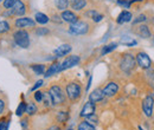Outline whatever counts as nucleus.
<instances>
[{
  "mask_svg": "<svg viewBox=\"0 0 154 130\" xmlns=\"http://www.w3.org/2000/svg\"><path fill=\"white\" fill-rule=\"evenodd\" d=\"M50 97L52 99V105H59L65 102V93L63 92L62 88L58 85H54L49 90Z\"/></svg>",
  "mask_w": 154,
  "mask_h": 130,
  "instance_id": "nucleus-1",
  "label": "nucleus"
},
{
  "mask_svg": "<svg viewBox=\"0 0 154 130\" xmlns=\"http://www.w3.org/2000/svg\"><path fill=\"white\" fill-rule=\"evenodd\" d=\"M13 39L16 41V44L23 47V49H27L30 46V37L29 33L25 30H18L13 33Z\"/></svg>",
  "mask_w": 154,
  "mask_h": 130,
  "instance_id": "nucleus-2",
  "label": "nucleus"
},
{
  "mask_svg": "<svg viewBox=\"0 0 154 130\" xmlns=\"http://www.w3.org/2000/svg\"><path fill=\"white\" fill-rule=\"evenodd\" d=\"M66 96L71 101V102H75L77 101L79 97H81V85L76 83V82H72V83H69L66 85Z\"/></svg>",
  "mask_w": 154,
  "mask_h": 130,
  "instance_id": "nucleus-3",
  "label": "nucleus"
},
{
  "mask_svg": "<svg viewBox=\"0 0 154 130\" xmlns=\"http://www.w3.org/2000/svg\"><path fill=\"white\" fill-rule=\"evenodd\" d=\"M26 8H25V5L21 0H16V2L13 4V6L11 8L7 10V12H5V16H23L25 13Z\"/></svg>",
  "mask_w": 154,
  "mask_h": 130,
  "instance_id": "nucleus-4",
  "label": "nucleus"
},
{
  "mask_svg": "<svg viewBox=\"0 0 154 130\" xmlns=\"http://www.w3.org/2000/svg\"><path fill=\"white\" fill-rule=\"evenodd\" d=\"M69 31L72 35H85L89 31V25L84 21H76L75 24H71Z\"/></svg>",
  "mask_w": 154,
  "mask_h": 130,
  "instance_id": "nucleus-5",
  "label": "nucleus"
},
{
  "mask_svg": "<svg viewBox=\"0 0 154 130\" xmlns=\"http://www.w3.org/2000/svg\"><path fill=\"white\" fill-rule=\"evenodd\" d=\"M135 62L136 60H135V58L132 55H129V53L125 55L123 58H122V60H121V69L125 72H131L134 69Z\"/></svg>",
  "mask_w": 154,
  "mask_h": 130,
  "instance_id": "nucleus-6",
  "label": "nucleus"
},
{
  "mask_svg": "<svg viewBox=\"0 0 154 130\" xmlns=\"http://www.w3.org/2000/svg\"><path fill=\"white\" fill-rule=\"evenodd\" d=\"M16 27H18L19 30H25V29H30V27H35L36 21L32 20L31 18L27 17H23V18H18L14 23Z\"/></svg>",
  "mask_w": 154,
  "mask_h": 130,
  "instance_id": "nucleus-7",
  "label": "nucleus"
},
{
  "mask_svg": "<svg viewBox=\"0 0 154 130\" xmlns=\"http://www.w3.org/2000/svg\"><path fill=\"white\" fill-rule=\"evenodd\" d=\"M136 63L142 68V69H149L151 68V59L147 53L145 52H139L136 55V58H135Z\"/></svg>",
  "mask_w": 154,
  "mask_h": 130,
  "instance_id": "nucleus-8",
  "label": "nucleus"
},
{
  "mask_svg": "<svg viewBox=\"0 0 154 130\" xmlns=\"http://www.w3.org/2000/svg\"><path fill=\"white\" fill-rule=\"evenodd\" d=\"M153 108H154V99L152 96H147L143 102H142V109L143 112L146 113V116H152L153 113Z\"/></svg>",
  "mask_w": 154,
  "mask_h": 130,
  "instance_id": "nucleus-9",
  "label": "nucleus"
},
{
  "mask_svg": "<svg viewBox=\"0 0 154 130\" xmlns=\"http://www.w3.org/2000/svg\"><path fill=\"white\" fill-rule=\"evenodd\" d=\"M79 60L81 59H79L78 56H70L68 57V58H65L64 62L60 64V70L63 71V70H66V69H70V68L75 66V65H77L79 63Z\"/></svg>",
  "mask_w": 154,
  "mask_h": 130,
  "instance_id": "nucleus-10",
  "label": "nucleus"
},
{
  "mask_svg": "<svg viewBox=\"0 0 154 130\" xmlns=\"http://www.w3.org/2000/svg\"><path fill=\"white\" fill-rule=\"evenodd\" d=\"M94 112H95V103L89 101L84 104V107H83L79 115H81V117H89V116L94 115Z\"/></svg>",
  "mask_w": 154,
  "mask_h": 130,
  "instance_id": "nucleus-11",
  "label": "nucleus"
},
{
  "mask_svg": "<svg viewBox=\"0 0 154 130\" xmlns=\"http://www.w3.org/2000/svg\"><path fill=\"white\" fill-rule=\"evenodd\" d=\"M60 18L63 19L64 21L69 23V24H75L76 21H78V17H77L76 14H75L74 12H71V11H66V10L62 12Z\"/></svg>",
  "mask_w": 154,
  "mask_h": 130,
  "instance_id": "nucleus-12",
  "label": "nucleus"
},
{
  "mask_svg": "<svg viewBox=\"0 0 154 130\" xmlns=\"http://www.w3.org/2000/svg\"><path fill=\"white\" fill-rule=\"evenodd\" d=\"M119 91V86H117V84L116 83H109V84H107L106 85V88L103 89V93H104V96H107V97H112V96H114L116 95Z\"/></svg>",
  "mask_w": 154,
  "mask_h": 130,
  "instance_id": "nucleus-13",
  "label": "nucleus"
},
{
  "mask_svg": "<svg viewBox=\"0 0 154 130\" xmlns=\"http://www.w3.org/2000/svg\"><path fill=\"white\" fill-rule=\"evenodd\" d=\"M71 49H72L71 45H69V44H63V45L58 46L57 49L55 50V55H56V57L66 56L68 53L71 52Z\"/></svg>",
  "mask_w": 154,
  "mask_h": 130,
  "instance_id": "nucleus-14",
  "label": "nucleus"
},
{
  "mask_svg": "<svg viewBox=\"0 0 154 130\" xmlns=\"http://www.w3.org/2000/svg\"><path fill=\"white\" fill-rule=\"evenodd\" d=\"M103 97H104L103 90H101V89H96V90H94L93 92L89 95V101H90V102H93V103H97V102L102 101V99H103Z\"/></svg>",
  "mask_w": 154,
  "mask_h": 130,
  "instance_id": "nucleus-15",
  "label": "nucleus"
},
{
  "mask_svg": "<svg viewBox=\"0 0 154 130\" xmlns=\"http://www.w3.org/2000/svg\"><path fill=\"white\" fill-rule=\"evenodd\" d=\"M133 18V16H132V13L131 12H128V11H122L120 14H119V17H117V23L119 24H125V23H128V21H131Z\"/></svg>",
  "mask_w": 154,
  "mask_h": 130,
  "instance_id": "nucleus-16",
  "label": "nucleus"
},
{
  "mask_svg": "<svg viewBox=\"0 0 154 130\" xmlns=\"http://www.w3.org/2000/svg\"><path fill=\"white\" fill-rule=\"evenodd\" d=\"M59 71H62V70H60V64H59V63H54V64L45 71V77H50V76L57 74Z\"/></svg>",
  "mask_w": 154,
  "mask_h": 130,
  "instance_id": "nucleus-17",
  "label": "nucleus"
},
{
  "mask_svg": "<svg viewBox=\"0 0 154 130\" xmlns=\"http://www.w3.org/2000/svg\"><path fill=\"white\" fill-rule=\"evenodd\" d=\"M70 5H71V8H74L75 11H79V10L85 7L87 1L85 0H71Z\"/></svg>",
  "mask_w": 154,
  "mask_h": 130,
  "instance_id": "nucleus-18",
  "label": "nucleus"
},
{
  "mask_svg": "<svg viewBox=\"0 0 154 130\" xmlns=\"http://www.w3.org/2000/svg\"><path fill=\"white\" fill-rule=\"evenodd\" d=\"M137 33H139L142 38H149L151 37L149 27H148V26H146V25H141V26H139Z\"/></svg>",
  "mask_w": 154,
  "mask_h": 130,
  "instance_id": "nucleus-19",
  "label": "nucleus"
},
{
  "mask_svg": "<svg viewBox=\"0 0 154 130\" xmlns=\"http://www.w3.org/2000/svg\"><path fill=\"white\" fill-rule=\"evenodd\" d=\"M35 18H36V21H37L38 24H40V25L48 24V23H49V20H50V19H49V17H48L46 14H44V13H40V12L36 13Z\"/></svg>",
  "mask_w": 154,
  "mask_h": 130,
  "instance_id": "nucleus-20",
  "label": "nucleus"
},
{
  "mask_svg": "<svg viewBox=\"0 0 154 130\" xmlns=\"http://www.w3.org/2000/svg\"><path fill=\"white\" fill-rule=\"evenodd\" d=\"M31 69L35 71L36 74H44L46 71L45 65H43V64H33V65H31Z\"/></svg>",
  "mask_w": 154,
  "mask_h": 130,
  "instance_id": "nucleus-21",
  "label": "nucleus"
},
{
  "mask_svg": "<svg viewBox=\"0 0 154 130\" xmlns=\"http://www.w3.org/2000/svg\"><path fill=\"white\" fill-rule=\"evenodd\" d=\"M78 130H96L95 129V127L91 124V123H89L88 121H83V122H81L79 124H78Z\"/></svg>",
  "mask_w": 154,
  "mask_h": 130,
  "instance_id": "nucleus-22",
  "label": "nucleus"
},
{
  "mask_svg": "<svg viewBox=\"0 0 154 130\" xmlns=\"http://www.w3.org/2000/svg\"><path fill=\"white\" fill-rule=\"evenodd\" d=\"M116 46H117V44L116 43H112V44H108V45H106V46H103V49H102V56H104V55H107V53H109V52H112L113 50H115Z\"/></svg>",
  "mask_w": 154,
  "mask_h": 130,
  "instance_id": "nucleus-23",
  "label": "nucleus"
},
{
  "mask_svg": "<svg viewBox=\"0 0 154 130\" xmlns=\"http://www.w3.org/2000/svg\"><path fill=\"white\" fill-rule=\"evenodd\" d=\"M8 31H10V24H8V21L0 19V35L6 33Z\"/></svg>",
  "mask_w": 154,
  "mask_h": 130,
  "instance_id": "nucleus-24",
  "label": "nucleus"
},
{
  "mask_svg": "<svg viewBox=\"0 0 154 130\" xmlns=\"http://www.w3.org/2000/svg\"><path fill=\"white\" fill-rule=\"evenodd\" d=\"M56 6L58 10L65 11V8H68L69 6V0H56Z\"/></svg>",
  "mask_w": 154,
  "mask_h": 130,
  "instance_id": "nucleus-25",
  "label": "nucleus"
},
{
  "mask_svg": "<svg viewBox=\"0 0 154 130\" xmlns=\"http://www.w3.org/2000/svg\"><path fill=\"white\" fill-rule=\"evenodd\" d=\"M26 107H27L26 103L25 102H21L19 104V107L17 108V110H16V115L17 116H21L24 112H26Z\"/></svg>",
  "mask_w": 154,
  "mask_h": 130,
  "instance_id": "nucleus-26",
  "label": "nucleus"
},
{
  "mask_svg": "<svg viewBox=\"0 0 154 130\" xmlns=\"http://www.w3.org/2000/svg\"><path fill=\"white\" fill-rule=\"evenodd\" d=\"M26 112H27L29 115H35V113L37 112V107H36V104H35V103L27 104V107H26Z\"/></svg>",
  "mask_w": 154,
  "mask_h": 130,
  "instance_id": "nucleus-27",
  "label": "nucleus"
},
{
  "mask_svg": "<svg viewBox=\"0 0 154 130\" xmlns=\"http://www.w3.org/2000/svg\"><path fill=\"white\" fill-rule=\"evenodd\" d=\"M68 118V113L65 111H59L58 112V116H57V119L59 122H65Z\"/></svg>",
  "mask_w": 154,
  "mask_h": 130,
  "instance_id": "nucleus-28",
  "label": "nucleus"
},
{
  "mask_svg": "<svg viewBox=\"0 0 154 130\" xmlns=\"http://www.w3.org/2000/svg\"><path fill=\"white\" fill-rule=\"evenodd\" d=\"M8 124H10V122L6 118H2L0 121V130H7L8 129Z\"/></svg>",
  "mask_w": 154,
  "mask_h": 130,
  "instance_id": "nucleus-29",
  "label": "nucleus"
},
{
  "mask_svg": "<svg viewBox=\"0 0 154 130\" xmlns=\"http://www.w3.org/2000/svg\"><path fill=\"white\" fill-rule=\"evenodd\" d=\"M14 2H16V0H4V7L6 10H8V8H11L13 6Z\"/></svg>",
  "mask_w": 154,
  "mask_h": 130,
  "instance_id": "nucleus-30",
  "label": "nucleus"
},
{
  "mask_svg": "<svg viewBox=\"0 0 154 130\" xmlns=\"http://www.w3.org/2000/svg\"><path fill=\"white\" fill-rule=\"evenodd\" d=\"M36 33H37L38 36H45V35H48V33H49V30H48V29H45V27H39L38 30L36 31Z\"/></svg>",
  "mask_w": 154,
  "mask_h": 130,
  "instance_id": "nucleus-31",
  "label": "nucleus"
},
{
  "mask_svg": "<svg viewBox=\"0 0 154 130\" xmlns=\"http://www.w3.org/2000/svg\"><path fill=\"white\" fill-rule=\"evenodd\" d=\"M43 97H44V92H42V91H36V93H35V99H36L37 102H43Z\"/></svg>",
  "mask_w": 154,
  "mask_h": 130,
  "instance_id": "nucleus-32",
  "label": "nucleus"
},
{
  "mask_svg": "<svg viewBox=\"0 0 154 130\" xmlns=\"http://www.w3.org/2000/svg\"><path fill=\"white\" fill-rule=\"evenodd\" d=\"M117 4L121 5V6H123V7H126V8H128L132 5V2L131 1H127V0H117Z\"/></svg>",
  "mask_w": 154,
  "mask_h": 130,
  "instance_id": "nucleus-33",
  "label": "nucleus"
},
{
  "mask_svg": "<svg viewBox=\"0 0 154 130\" xmlns=\"http://www.w3.org/2000/svg\"><path fill=\"white\" fill-rule=\"evenodd\" d=\"M145 20H146V16H145V14H140L137 18L133 20V23H134V24H139V23H142V21H145Z\"/></svg>",
  "mask_w": 154,
  "mask_h": 130,
  "instance_id": "nucleus-34",
  "label": "nucleus"
},
{
  "mask_svg": "<svg viewBox=\"0 0 154 130\" xmlns=\"http://www.w3.org/2000/svg\"><path fill=\"white\" fill-rule=\"evenodd\" d=\"M97 14H98V13H97L96 11H88V12H87V16H88V17H90L91 19L95 18Z\"/></svg>",
  "mask_w": 154,
  "mask_h": 130,
  "instance_id": "nucleus-35",
  "label": "nucleus"
},
{
  "mask_svg": "<svg viewBox=\"0 0 154 130\" xmlns=\"http://www.w3.org/2000/svg\"><path fill=\"white\" fill-rule=\"evenodd\" d=\"M43 85V80H38L33 86H32V89H31V91H35V90H37L39 86H42Z\"/></svg>",
  "mask_w": 154,
  "mask_h": 130,
  "instance_id": "nucleus-36",
  "label": "nucleus"
},
{
  "mask_svg": "<svg viewBox=\"0 0 154 130\" xmlns=\"http://www.w3.org/2000/svg\"><path fill=\"white\" fill-rule=\"evenodd\" d=\"M4 109H5V102L0 98V115L4 112Z\"/></svg>",
  "mask_w": 154,
  "mask_h": 130,
  "instance_id": "nucleus-37",
  "label": "nucleus"
},
{
  "mask_svg": "<svg viewBox=\"0 0 154 130\" xmlns=\"http://www.w3.org/2000/svg\"><path fill=\"white\" fill-rule=\"evenodd\" d=\"M102 19H103V16H102V14H97L96 17L93 19V20H94V21H96V23H98V21H101Z\"/></svg>",
  "mask_w": 154,
  "mask_h": 130,
  "instance_id": "nucleus-38",
  "label": "nucleus"
},
{
  "mask_svg": "<svg viewBox=\"0 0 154 130\" xmlns=\"http://www.w3.org/2000/svg\"><path fill=\"white\" fill-rule=\"evenodd\" d=\"M48 130H60V128H59V127H57V125H54V127L49 128Z\"/></svg>",
  "mask_w": 154,
  "mask_h": 130,
  "instance_id": "nucleus-39",
  "label": "nucleus"
},
{
  "mask_svg": "<svg viewBox=\"0 0 154 130\" xmlns=\"http://www.w3.org/2000/svg\"><path fill=\"white\" fill-rule=\"evenodd\" d=\"M21 125H23L24 128H25V127L27 125V123H26V121H25V119H24V121H21Z\"/></svg>",
  "mask_w": 154,
  "mask_h": 130,
  "instance_id": "nucleus-40",
  "label": "nucleus"
},
{
  "mask_svg": "<svg viewBox=\"0 0 154 130\" xmlns=\"http://www.w3.org/2000/svg\"><path fill=\"white\" fill-rule=\"evenodd\" d=\"M1 1H4V0H0V2H1Z\"/></svg>",
  "mask_w": 154,
  "mask_h": 130,
  "instance_id": "nucleus-41",
  "label": "nucleus"
},
{
  "mask_svg": "<svg viewBox=\"0 0 154 130\" xmlns=\"http://www.w3.org/2000/svg\"><path fill=\"white\" fill-rule=\"evenodd\" d=\"M140 130H142V129H141V128H140Z\"/></svg>",
  "mask_w": 154,
  "mask_h": 130,
  "instance_id": "nucleus-42",
  "label": "nucleus"
},
{
  "mask_svg": "<svg viewBox=\"0 0 154 130\" xmlns=\"http://www.w3.org/2000/svg\"><path fill=\"white\" fill-rule=\"evenodd\" d=\"M69 130H72V129H69Z\"/></svg>",
  "mask_w": 154,
  "mask_h": 130,
  "instance_id": "nucleus-43",
  "label": "nucleus"
},
{
  "mask_svg": "<svg viewBox=\"0 0 154 130\" xmlns=\"http://www.w3.org/2000/svg\"><path fill=\"white\" fill-rule=\"evenodd\" d=\"M153 40H154V37H153Z\"/></svg>",
  "mask_w": 154,
  "mask_h": 130,
  "instance_id": "nucleus-44",
  "label": "nucleus"
}]
</instances>
